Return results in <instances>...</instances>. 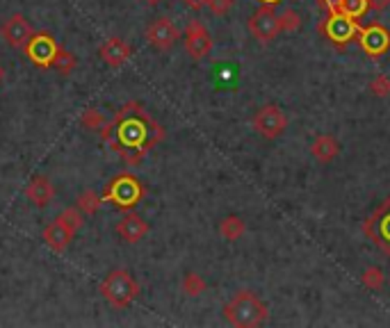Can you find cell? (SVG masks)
Here are the masks:
<instances>
[{
    "label": "cell",
    "instance_id": "2",
    "mask_svg": "<svg viewBox=\"0 0 390 328\" xmlns=\"http://www.w3.org/2000/svg\"><path fill=\"white\" fill-rule=\"evenodd\" d=\"M269 317L267 303H262L249 290L237 292L224 306V319L235 328H256L262 326Z\"/></svg>",
    "mask_w": 390,
    "mask_h": 328
},
{
    "label": "cell",
    "instance_id": "16",
    "mask_svg": "<svg viewBox=\"0 0 390 328\" xmlns=\"http://www.w3.org/2000/svg\"><path fill=\"white\" fill-rule=\"evenodd\" d=\"M26 198L37 207L49 205L55 198V185L51 182L49 175H44V173L33 175L30 182H28V187H26Z\"/></svg>",
    "mask_w": 390,
    "mask_h": 328
},
{
    "label": "cell",
    "instance_id": "8",
    "mask_svg": "<svg viewBox=\"0 0 390 328\" xmlns=\"http://www.w3.org/2000/svg\"><path fill=\"white\" fill-rule=\"evenodd\" d=\"M249 32L260 44H269L281 35V16L274 12V7L260 5L256 12L249 16Z\"/></svg>",
    "mask_w": 390,
    "mask_h": 328
},
{
    "label": "cell",
    "instance_id": "1",
    "mask_svg": "<svg viewBox=\"0 0 390 328\" xmlns=\"http://www.w3.org/2000/svg\"><path fill=\"white\" fill-rule=\"evenodd\" d=\"M115 132L108 144L126 164L137 166L144 155L164 137V128L139 103H126L115 116Z\"/></svg>",
    "mask_w": 390,
    "mask_h": 328
},
{
    "label": "cell",
    "instance_id": "15",
    "mask_svg": "<svg viewBox=\"0 0 390 328\" xmlns=\"http://www.w3.org/2000/svg\"><path fill=\"white\" fill-rule=\"evenodd\" d=\"M115 233L126 244H137L149 235V223L144 221V217H139L137 212L128 210L121 219L117 221Z\"/></svg>",
    "mask_w": 390,
    "mask_h": 328
},
{
    "label": "cell",
    "instance_id": "27",
    "mask_svg": "<svg viewBox=\"0 0 390 328\" xmlns=\"http://www.w3.org/2000/svg\"><path fill=\"white\" fill-rule=\"evenodd\" d=\"M370 92L377 96V98H386V96H390V78L384 76V74H379L370 83Z\"/></svg>",
    "mask_w": 390,
    "mask_h": 328
},
{
    "label": "cell",
    "instance_id": "9",
    "mask_svg": "<svg viewBox=\"0 0 390 328\" xmlns=\"http://www.w3.org/2000/svg\"><path fill=\"white\" fill-rule=\"evenodd\" d=\"M58 48H60L58 39H55L51 32H35L28 46L23 48V53H26V58L33 62L37 69H51Z\"/></svg>",
    "mask_w": 390,
    "mask_h": 328
},
{
    "label": "cell",
    "instance_id": "5",
    "mask_svg": "<svg viewBox=\"0 0 390 328\" xmlns=\"http://www.w3.org/2000/svg\"><path fill=\"white\" fill-rule=\"evenodd\" d=\"M363 235L390 260V196L365 219Z\"/></svg>",
    "mask_w": 390,
    "mask_h": 328
},
{
    "label": "cell",
    "instance_id": "29",
    "mask_svg": "<svg viewBox=\"0 0 390 328\" xmlns=\"http://www.w3.org/2000/svg\"><path fill=\"white\" fill-rule=\"evenodd\" d=\"M235 0H208V10L214 16H226L230 10H233Z\"/></svg>",
    "mask_w": 390,
    "mask_h": 328
},
{
    "label": "cell",
    "instance_id": "30",
    "mask_svg": "<svg viewBox=\"0 0 390 328\" xmlns=\"http://www.w3.org/2000/svg\"><path fill=\"white\" fill-rule=\"evenodd\" d=\"M183 5L192 12H201L203 7H208V0H183Z\"/></svg>",
    "mask_w": 390,
    "mask_h": 328
},
{
    "label": "cell",
    "instance_id": "26",
    "mask_svg": "<svg viewBox=\"0 0 390 328\" xmlns=\"http://www.w3.org/2000/svg\"><path fill=\"white\" fill-rule=\"evenodd\" d=\"M336 7L342 14L361 19V16L370 10V0H336Z\"/></svg>",
    "mask_w": 390,
    "mask_h": 328
},
{
    "label": "cell",
    "instance_id": "3",
    "mask_svg": "<svg viewBox=\"0 0 390 328\" xmlns=\"http://www.w3.org/2000/svg\"><path fill=\"white\" fill-rule=\"evenodd\" d=\"M99 292L108 301V306H112L115 310H126L139 297V283L135 281L128 269H112L101 281Z\"/></svg>",
    "mask_w": 390,
    "mask_h": 328
},
{
    "label": "cell",
    "instance_id": "23",
    "mask_svg": "<svg viewBox=\"0 0 390 328\" xmlns=\"http://www.w3.org/2000/svg\"><path fill=\"white\" fill-rule=\"evenodd\" d=\"M361 283H363L365 290H370V292H381V290H384V285H386V274H384V269H379V267H368V269L363 271Z\"/></svg>",
    "mask_w": 390,
    "mask_h": 328
},
{
    "label": "cell",
    "instance_id": "7",
    "mask_svg": "<svg viewBox=\"0 0 390 328\" xmlns=\"http://www.w3.org/2000/svg\"><path fill=\"white\" fill-rule=\"evenodd\" d=\"M253 130H256L262 139H278L288 128V116L285 112L269 103V105H262L256 114H253Z\"/></svg>",
    "mask_w": 390,
    "mask_h": 328
},
{
    "label": "cell",
    "instance_id": "20",
    "mask_svg": "<svg viewBox=\"0 0 390 328\" xmlns=\"http://www.w3.org/2000/svg\"><path fill=\"white\" fill-rule=\"evenodd\" d=\"M103 203H105L103 196H99V191H94V189H85L76 198V207L85 214V217H94V214L101 210Z\"/></svg>",
    "mask_w": 390,
    "mask_h": 328
},
{
    "label": "cell",
    "instance_id": "12",
    "mask_svg": "<svg viewBox=\"0 0 390 328\" xmlns=\"http://www.w3.org/2000/svg\"><path fill=\"white\" fill-rule=\"evenodd\" d=\"M33 35H35V30L23 14H12L10 19L0 26V37H3V42L10 48H14V51H23L30 39H33Z\"/></svg>",
    "mask_w": 390,
    "mask_h": 328
},
{
    "label": "cell",
    "instance_id": "19",
    "mask_svg": "<svg viewBox=\"0 0 390 328\" xmlns=\"http://www.w3.org/2000/svg\"><path fill=\"white\" fill-rule=\"evenodd\" d=\"M246 233V221L237 214H228V217L221 219L219 223V235L226 239V242H237L242 235Z\"/></svg>",
    "mask_w": 390,
    "mask_h": 328
},
{
    "label": "cell",
    "instance_id": "17",
    "mask_svg": "<svg viewBox=\"0 0 390 328\" xmlns=\"http://www.w3.org/2000/svg\"><path fill=\"white\" fill-rule=\"evenodd\" d=\"M74 237L76 235H71L58 219L51 221L49 226L44 228V233H42V239L46 242V246H49V249L55 251V253H65L69 249V244L74 242Z\"/></svg>",
    "mask_w": 390,
    "mask_h": 328
},
{
    "label": "cell",
    "instance_id": "22",
    "mask_svg": "<svg viewBox=\"0 0 390 328\" xmlns=\"http://www.w3.org/2000/svg\"><path fill=\"white\" fill-rule=\"evenodd\" d=\"M78 67V58L71 51H67V48H58V53H55V60H53V69L60 71L62 76H69L71 71H76Z\"/></svg>",
    "mask_w": 390,
    "mask_h": 328
},
{
    "label": "cell",
    "instance_id": "34",
    "mask_svg": "<svg viewBox=\"0 0 390 328\" xmlns=\"http://www.w3.org/2000/svg\"><path fill=\"white\" fill-rule=\"evenodd\" d=\"M142 3H144V5H151V7H153V5H158V3H162V0H142Z\"/></svg>",
    "mask_w": 390,
    "mask_h": 328
},
{
    "label": "cell",
    "instance_id": "6",
    "mask_svg": "<svg viewBox=\"0 0 390 328\" xmlns=\"http://www.w3.org/2000/svg\"><path fill=\"white\" fill-rule=\"evenodd\" d=\"M320 30L324 32L326 39H329L331 44L342 48V46H347L349 42H352V39L358 37L361 26H358V19L342 14L338 7H333V10L329 12V16H326V21L320 26Z\"/></svg>",
    "mask_w": 390,
    "mask_h": 328
},
{
    "label": "cell",
    "instance_id": "33",
    "mask_svg": "<svg viewBox=\"0 0 390 328\" xmlns=\"http://www.w3.org/2000/svg\"><path fill=\"white\" fill-rule=\"evenodd\" d=\"M5 76H7V71H5V67H3V62H0V85L5 83Z\"/></svg>",
    "mask_w": 390,
    "mask_h": 328
},
{
    "label": "cell",
    "instance_id": "21",
    "mask_svg": "<svg viewBox=\"0 0 390 328\" xmlns=\"http://www.w3.org/2000/svg\"><path fill=\"white\" fill-rule=\"evenodd\" d=\"M55 219H58L62 226L69 230L71 235H78V230L85 226V214L78 210L76 205H74V207H65V210H62Z\"/></svg>",
    "mask_w": 390,
    "mask_h": 328
},
{
    "label": "cell",
    "instance_id": "14",
    "mask_svg": "<svg viewBox=\"0 0 390 328\" xmlns=\"http://www.w3.org/2000/svg\"><path fill=\"white\" fill-rule=\"evenodd\" d=\"M99 58L110 69H121L133 58V46L121 37H108L99 48Z\"/></svg>",
    "mask_w": 390,
    "mask_h": 328
},
{
    "label": "cell",
    "instance_id": "4",
    "mask_svg": "<svg viewBox=\"0 0 390 328\" xmlns=\"http://www.w3.org/2000/svg\"><path fill=\"white\" fill-rule=\"evenodd\" d=\"M146 189L142 185L139 178H135L133 173H119L108 182L103 189V201L112 203L119 210H133L142 198H144Z\"/></svg>",
    "mask_w": 390,
    "mask_h": 328
},
{
    "label": "cell",
    "instance_id": "25",
    "mask_svg": "<svg viewBox=\"0 0 390 328\" xmlns=\"http://www.w3.org/2000/svg\"><path fill=\"white\" fill-rule=\"evenodd\" d=\"M180 287H183V292H185L187 297H201L208 285H205V281H203V278L198 276V274H194V271H189V274L183 276Z\"/></svg>",
    "mask_w": 390,
    "mask_h": 328
},
{
    "label": "cell",
    "instance_id": "24",
    "mask_svg": "<svg viewBox=\"0 0 390 328\" xmlns=\"http://www.w3.org/2000/svg\"><path fill=\"white\" fill-rule=\"evenodd\" d=\"M105 123H108L105 116H103V112L96 110V107H87L83 112V116H80V126L85 128V130H90V132H99Z\"/></svg>",
    "mask_w": 390,
    "mask_h": 328
},
{
    "label": "cell",
    "instance_id": "31",
    "mask_svg": "<svg viewBox=\"0 0 390 328\" xmlns=\"http://www.w3.org/2000/svg\"><path fill=\"white\" fill-rule=\"evenodd\" d=\"M390 7V0H370V10L374 12H384Z\"/></svg>",
    "mask_w": 390,
    "mask_h": 328
},
{
    "label": "cell",
    "instance_id": "10",
    "mask_svg": "<svg viewBox=\"0 0 390 328\" xmlns=\"http://www.w3.org/2000/svg\"><path fill=\"white\" fill-rule=\"evenodd\" d=\"M180 39V30L176 28V23L167 16H158L146 26V42L151 48H155L158 53H167L171 51L173 46L178 44Z\"/></svg>",
    "mask_w": 390,
    "mask_h": 328
},
{
    "label": "cell",
    "instance_id": "18",
    "mask_svg": "<svg viewBox=\"0 0 390 328\" xmlns=\"http://www.w3.org/2000/svg\"><path fill=\"white\" fill-rule=\"evenodd\" d=\"M310 155H313L317 162L329 164L340 155V141L331 135H320L315 137L313 144H310Z\"/></svg>",
    "mask_w": 390,
    "mask_h": 328
},
{
    "label": "cell",
    "instance_id": "32",
    "mask_svg": "<svg viewBox=\"0 0 390 328\" xmlns=\"http://www.w3.org/2000/svg\"><path fill=\"white\" fill-rule=\"evenodd\" d=\"M260 5H269V7H276L278 3H281V0H258Z\"/></svg>",
    "mask_w": 390,
    "mask_h": 328
},
{
    "label": "cell",
    "instance_id": "11",
    "mask_svg": "<svg viewBox=\"0 0 390 328\" xmlns=\"http://www.w3.org/2000/svg\"><path fill=\"white\" fill-rule=\"evenodd\" d=\"M183 44H185V51L194 62H201L203 58H208L212 46H214L212 35H210L208 28H205L201 21H189L187 23Z\"/></svg>",
    "mask_w": 390,
    "mask_h": 328
},
{
    "label": "cell",
    "instance_id": "13",
    "mask_svg": "<svg viewBox=\"0 0 390 328\" xmlns=\"http://www.w3.org/2000/svg\"><path fill=\"white\" fill-rule=\"evenodd\" d=\"M358 44H361L363 53L370 58H381L390 48V30H386L381 23H370L358 30Z\"/></svg>",
    "mask_w": 390,
    "mask_h": 328
},
{
    "label": "cell",
    "instance_id": "28",
    "mask_svg": "<svg viewBox=\"0 0 390 328\" xmlns=\"http://www.w3.org/2000/svg\"><path fill=\"white\" fill-rule=\"evenodd\" d=\"M301 28V16L294 10H285L281 14V32H297Z\"/></svg>",
    "mask_w": 390,
    "mask_h": 328
}]
</instances>
